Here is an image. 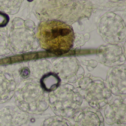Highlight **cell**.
<instances>
[{
	"label": "cell",
	"mask_w": 126,
	"mask_h": 126,
	"mask_svg": "<svg viewBox=\"0 0 126 126\" xmlns=\"http://www.w3.org/2000/svg\"><path fill=\"white\" fill-rule=\"evenodd\" d=\"M29 115L16 106H7L0 109V126H24Z\"/></svg>",
	"instance_id": "11"
},
{
	"label": "cell",
	"mask_w": 126,
	"mask_h": 126,
	"mask_svg": "<svg viewBox=\"0 0 126 126\" xmlns=\"http://www.w3.org/2000/svg\"><path fill=\"white\" fill-rule=\"evenodd\" d=\"M13 97L16 106L27 114H41L49 108L48 95L34 79L22 82Z\"/></svg>",
	"instance_id": "2"
},
{
	"label": "cell",
	"mask_w": 126,
	"mask_h": 126,
	"mask_svg": "<svg viewBox=\"0 0 126 126\" xmlns=\"http://www.w3.org/2000/svg\"><path fill=\"white\" fill-rule=\"evenodd\" d=\"M11 49L9 46L8 38L6 34L0 32V55L9 54Z\"/></svg>",
	"instance_id": "18"
},
{
	"label": "cell",
	"mask_w": 126,
	"mask_h": 126,
	"mask_svg": "<svg viewBox=\"0 0 126 126\" xmlns=\"http://www.w3.org/2000/svg\"><path fill=\"white\" fill-rule=\"evenodd\" d=\"M77 89L89 107L97 110L103 109L111 98L106 83L92 76H83L78 81Z\"/></svg>",
	"instance_id": "4"
},
{
	"label": "cell",
	"mask_w": 126,
	"mask_h": 126,
	"mask_svg": "<svg viewBox=\"0 0 126 126\" xmlns=\"http://www.w3.org/2000/svg\"><path fill=\"white\" fill-rule=\"evenodd\" d=\"M23 0H0V11L5 13H16L22 3Z\"/></svg>",
	"instance_id": "16"
},
{
	"label": "cell",
	"mask_w": 126,
	"mask_h": 126,
	"mask_svg": "<svg viewBox=\"0 0 126 126\" xmlns=\"http://www.w3.org/2000/svg\"><path fill=\"white\" fill-rule=\"evenodd\" d=\"M101 37L109 44H118L126 38V26L123 18L114 13H106L99 24Z\"/></svg>",
	"instance_id": "6"
},
{
	"label": "cell",
	"mask_w": 126,
	"mask_h": 126,
	"mask_svg": "<svg viewBox=\"0 0 126 126\" xmlns=\"http://www.w3.org/2000/svg\"><path fill=\"white\" fill-rule=\"evenodd\" d=\"M50 69V63L46 61H35L30 65V75H33L35 78L42 77L44 75L49 72Z\"/></svg>",
	"instance_id": "15"
},
{
	"label": "cell",
	"mask_w": 126,
	"mask_h": 126,
	"mask_svg": "<svg viewBox=\"0 0 126 126\" xmlns=\"http://www.w3.org/2000/svg\"><path fill=\"white\" fill-rule=\"evenodd\" d=\"M83 98L69 83L60 86L48 94L49 106L56 116L70 120L81 109Z\"/></svg>",
	"instance_id": "3"
},
{
	"label": "cell",
	"mask_w": 126,
	"mask_h": 126,
	"mask_svg": "<svg viewBox=\"0 0 126 126\" xmlns=\"http://www.w3.org/2000/svg\"><path fill=\"white\" fill-rule=\"evenodd\" d=\"M52 69L61 80L66 83L78 82L83 76V69L75 58H64L55 61Z\"/></svg>",
	"instance_id": "8"
},
{
	"label": "cell",
	"mask_w": 126,
	"mask_h": 126,
	"mask_svg": "<svg viewBox=\"0 0 126 126\" xmlns=\"http://www.w3.org/2000/svg\"><path fill=\"white\" fill-rule=\"evenodd\" d=\"M61 80L53 72L44 75L40 80V86L45 92H52L61 86Z\"/></svg>",
	"instance_id": "14"
},
{
	"label": "cell",
	"mask_w": 126,
	"mask_h": 126,
	"mask_svg": "<svg viewBox=\"0 0 126 126\" xmlns=\"http://www.w3.org/2000/svg\"><path fill=\"white\" fill-rule=\"evenodd\" d=\"M20 75L23 78H28L30 75V69L27 67H24L21 69L20 71Z\"/></svg>",
	"instance_id": "20"
},
{
	"label": "cell",
	"mask_w": 126,
	"mask_h": 126,
	"mask_svg": "<svg viewBox=\"0 0 126 126\" xmlns=\"http://www.w3.org/2000/svg\"><path fill=\"white\" fill-rule=\"evenodd\" d=\"M113 1H119V0H113Z\"/></svg>",
	"instance_id": "21"
},
{
	"label": "cell",
	"mask_w": 126,
	"mask_h": 126,
	"mask_svg": "<svg viewBox=\"0 0 126 126\" xmlns=\"http://www.w3.org/2000/svg\"><path fill=\"white\" fill-rule=\"evenodd\" d=\"M16 80L13 75L6 71H0V104L10 100L15 94Z\"/></svg>",
	"instance_id": "13"
},
{
	"label": "cell",
	"mask_w": 126,
	"mask_h": 126,
	"mask_svg": "<svg viewBox=\"0 0 126 126\" xmlns=\"http://www.w3.org/2000/svg\"><path fill=\"white\" fill-rule=\"evenodd\" d=\"M98 55L100 61L107 66H117L124 64L125 53L122 47L117 44H111L101 47Z\"/></svg>",
	"instance_id": "12"
},
{
	"label": "cell",
	"mask_w": 126,
	"mask_h": 126,
	"mask_svg": "<svg viewBox=\"0 0 126 126\" xmlns=\"http://www.w3.org/2000/svg\"><path fill=\"white\" fill-rule=\"evenodd\" d=\"M9 20H10L9 16L5 13L0 11V28L7 26V24L9 23Z\"/></svg>",
	"instance_id": "19"
},
{
	"label": "cell",
	"mask_w": 126,
	"mask_h": 126,
	"mask_svg": "<svg viewBox=\"0 0 126 126\" xmlns=\"http://www.w3.org/2000/svg\"><path fill=\"white\" fill-rule=\"evenodd\" d=\"M36 37L42 49L53 53L69 52L75 41V33L72 27L58 20L41 22Z\"/></svg>",
	"instance_id": "1"
},
{
	"label": "cell",
	"mask_w": 126,
	"mask_h": 126,
	"mask_svg": "<svg viewBox=\"0 0 126 126\" xmlns=\"http://www.w3.org/2000/svg\"><path fill=\"white\" fill-rule=\"evenodd\" d=\"M125 64L112 67L107 73L106 84L111 94L126 96V73Z\"/></svg>",
	"instance_id": "9"
},
{
	"label": "cell",
	"mask_w": 126,
	"mask_h": 126,
	"mask_svg": "<svg viewBox=\"0 0 126 126\" xmlns=\"http://www.w3.org/2000/svg\"><path fill=\"white\" fill-rule=\"evenodd\" d=\"M70 120L72 126H105L102 113L91 107L81 108Z\"/></svg>",
	"instance_id": "10"
},
{
	"label": "cell",
	"mask_w": 126,
	"mask_h": 126,
	"mask_svg": "<svg viewBox=\"0 0 126 126\" xmlns=\"http://www.w3.org/2000/svg\"><path fill=\"white\" fill-rule=\"evenodd\" d=\"M41 126H72L70 122L61 117L52 116L47 118Z\"/></svg>",
	"instance_id": "17"
},
{
	"label": "cell",
	"mask_w": 126,
	"mask_h": 126,
	"mask_svg": "<svg viewBox=\"0 0 126 126\" xmlns=\"http://www.w3.org/2000/svg\"><path fill=\"white\" fill-rule=\"evenodd\" d=\"M103 119L110 126H126V96L111 98L103 107Z\"/></svg>",
	"instance_id": "7"
},
{
	"label": "cell",
	"mask_w": 126,
	"mask_h": 126,
	"mask_svg": "<svg viewBox=\"0 0 126 126\" xmlns=\"http://www.w3.org/2000/svg\"><path fill=\"white\" fill-rule=\"evenodd\" d=\"M7 38L11 51L20 53L30 50L35 41L34 23L16 18L11 23Z\"/></svg>",
	"instance_id": "5"
}]
</instances>
